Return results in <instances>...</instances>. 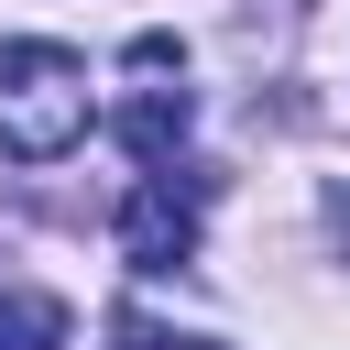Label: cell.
<instances>
[{
  "mask_svg": "<svg viewBox=\"0 0 350 350\" xmlns=\"http://www.w3.org/2000/svg\"><path fill=\"white\" fill-rule=\"evenodd\" d=\"M131 77H142V88L109 109V131H120V153H131L142 175H164V164H175V142H186V120H197L175 33H142V44H131Z\"/></svg>",
  "mask_w": 350,
  "mask_h": 350,
  "instance_id": "7a4b0ae2",
  "label": "cell"
},
{
  "mask_svg": "<svg viewBox=\"0 0 350 350\" xmlns=\"http://www.w3.org/2000/svg\"><path fill=\"white\" fill-rule=\"evenodd\" d=\"M88 142V55L11 33L0 44V153L11 164H66Z\"/></svg>",
  "mask_w": 350,
  "mask_h": 350,
  "instance_id": "6da1fadb",
  "label": "cell"
},
{
  "mask_svg": "<svg viewBox=\"0 0 350 350\" xmlns=\"http://www.w3.org/2000/svg\"><path fill=\"white\" fill-rule=\"evenodd\" d=\"M197 197H208V175H142L131 197H120V262L131 273H175V262H197Z\"/></svg>",
  "mask_w": 350,
  "mask_h": 350,
  "instance_id": "3957f363",
  "label": "cell"
},
{
  "mask_svg": "<svg viewBox=\"0 0 350 350\" xmlns=\"http://www.w3.org/2000/svg\"><path fill=\"white\" fill-rule=\"evenodd\" d=\"M0 350H66V306L33 284H0Z\"/></svg>",
  "mask_w": 350,
  "mask_h": 350,
  "instance_id": "277c9868",
  "label": "cell"
},
{
  "mask_svg": "<svg viewBox=\"0 0 350 350\" xmlns=\"http://www.w3.org/2000/svg\"><path fill=\"white\" fill-rule=\"evenodd\" d=\"M109 339H120V350H219V339H197V328H164L153 306H109Z\"/></svg>",
  "mask_w": 350,
  "mask_h": 350,
  "instance_id": "5b68a950",
  "label": "cell"
}]
</instances>
